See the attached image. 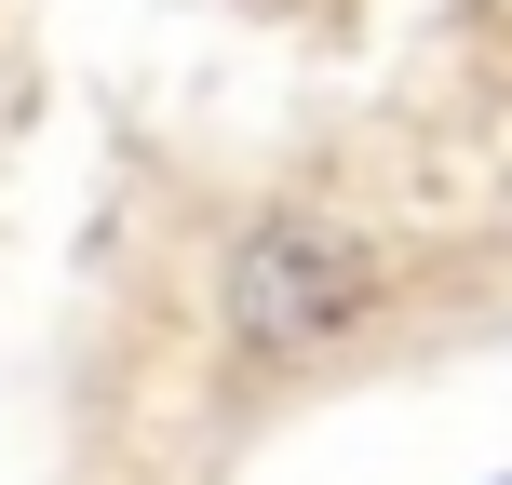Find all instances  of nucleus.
Instances as JSON below:
<instances>
[{"label": "nucleus", "mask_w": 512, "mask_h": 485, "mask_svg": "<svg viewBox=\"0 0 512 485\" xmlns=\"http://www.w3.org/2000/svg\"><path fill=\"white\" fill-rule=\"evenodd\" d=\"M391 297V256L351 230V216H256L230 256V324L243 351H337L364 337Z\"/></svg>", "instance_id": "obj_1"}]
</instances>
